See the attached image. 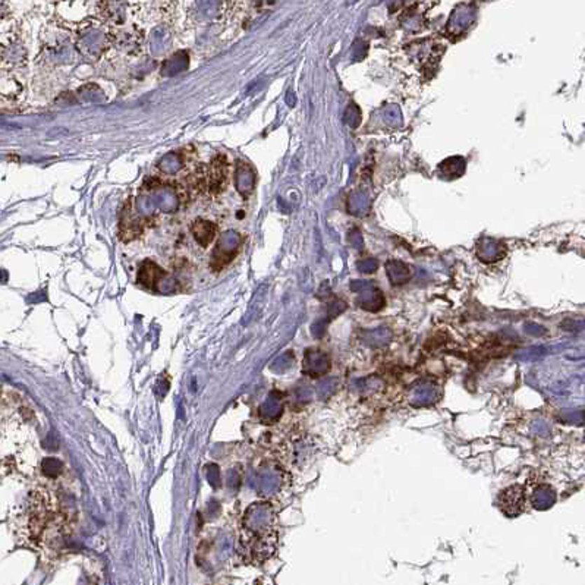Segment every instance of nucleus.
Listing matches in <instances>:
<instances>
[{
  "label": "nucleus",
  "mask_w": 585,
  "mask_h": 585,
  "mask_svg": "<svg viewBox=\"0 0 585 585\" xmlns=\"http://www.w3.org/2000/svg\"><path fill=\"white\" fill-rule=\"evenodd\" d=\"M194 236L200 245L207 247L216 236V228L209 222H198L194 225Z\"/></svg>",
  "instance_id": "obj_12"
},
{
  "label": "nucleus",
  "mask_w": 585,
  "mask_h": 585,
  "mask_svg": "<svg viewBox=\"0 0 585 585\" xmlns=\"http://www.w3.org/2000/svg\"><path fill=\"white\" fill-rule=\"evenodd\" d=\"M296 393H298V398H299V401H310L311 399V390H310V387L308 386H304V387H299L298 390H296Z\"/></svg>",
  "instance_id": "obj_22"
},
{
  "label": "nucleus",
  "mask_w": 585,
  "mask_h": 585,
  "mask_svg": "<svg viewBox=\"0 0 585 585\" xmlns=\"http://www.w3.org/2000/svg\"><path fill=\"white\" fill-rule=\"evenodd\" d=\"M346 310V304L340 299H336L335 303H331L327 308V315H326V320L330 323L333 319H336L339 314H342Z\"/></svg>",
  "instance_id": "obj_17"
},
{
  "label": "nucleus",
  "mask_w": 585,
  "mask_h": 585,
  "mask_svg": "<svg viewBox=\"0 0 585 585\" xmlns=\"http://www.w3.org/2000/svg\"><path fill=\"white\" fill-rule=\"evenodd\" d=\"M165 276H166L165 270H162L159 266H156L151 261H146L139 268L138 282L142 284V287H146L147 289H156L157 284L160 283V280Z\"/></svg>",
  "instance_id": "obj_8"
},
{
  "label": "nucleus",
  "mask_w": 585,
  "mask_h": 585,
  "mask_svg": "<svg viewBox=\"0 0 585 585\" xmlns=\"http://www.w3.org/2000/svg\"><path fill=\"white\" fill-rule=\"evenodd\" d=\"M440 398H441L440 387L430 382H422L414 386V389L409 393V402L415 408L434 405Z\"/></svg>",
  "instance_id": "obj_5"
},
{
  "label": "nucleus",
  "mask_w": 585,
  "mask_h": 585,
  "mask_svg": "<svg viewBox=\"0 0 585 585\" xmlns=\"http://www.w3.org/2000/svg\"><path fill=\"white\" fill-rule=\"evenodd\" d=\"M546 355H547V350L544 346H531L528 347V350L519 351L515 355V359L519 362H534V361L542 359Z\"/></svg>",
  "instance_id": "obj_14"
},
{
  "label": "nucleus",
  "mask_w": 585,
  "mask_h": 585,
  "mask_svg": "<svg viewBox=\"0 0 585 585\" xmlns=\"http://www.w3.org/2000/svg\"><path fill=\"white\" fill-rule=\"evenodd\" d=\"M562 420L567 424H582L584 422V414L582 411H565L562 413Z\"/></svg>",
  "instance_id": "obj_18"
},
{
  "label": "nucleus",
  "mask_w": 585,
  "mask_h": 585,
  "mask_svg": "<svg viewBox=\"0 0 585 585\" xmlns=\"http://www.w3.org/2000/svg\"><path fill=\"white\" fill-rule=\"evenodd\" d=\"M340 385V380L338 377H327L322 380L317 386H315V393H317V398L320 401H326L330 397H333L335 392L338 390Z\"/></svg>",
  "instance_id": "obj_13"
},
{
  "label": "nucleus",
  "mask_w": 585,
  "mask_h": 585,
  "mask_svg": "<svg viewBox=\"0 0 585 585\" xmlns=\"http://www.w3.org/2000/svg\"><path fill=\"white\" fill-rule=\"evenodd\" d=\"M277 549L276 512L270 503H252L245 511L238 539V555L242 562L261 565Z\"/></svg>",
  "instance_id": "obj_1"
},
{
  "label": "nucleus",
  "mask_w": 585,
  "mask_h": 585,
  "mask_svg": "<svg viewBox=\"0 0 585 585\" xmlns=\"http://www.w3.org/2000/svg\"><path fill=\"white\" fill-rule=\"evenodd\" d=\"M358 268H359V272H362V273H373L374 270H377V261L373 260V259L361 260L358 263Z\"/></svg>",
  "instance_id": "obj_19"
},
{
  "label": "nucleus",
  "mask_w": 585,
  "mask_h": 585,
  "mask_svg": "<svg viewBox=\"0 0 585 585\" xmlns=\"http://www.w3.org/2000/svg\"><path fill=\"white\" fill-rule=\"evenodd\" d=\"M41 468H43V472L46 474V476H52L53 477V476H57V474L62 471L63 465H62L60 461L53 460V457H49V460H44L43 461Z\"/></svg>",
  "instance_id": "obj_16"
},
{
  "label": "nucleus",
  "mask_w": 585,
  "mask_h": 585,
  "mask_svg": "<svg viewBox=\"0 0 585 585\" xmlns=\"http://www.w3.org/2000/svg\"><path fill=\"white\" fill-rule=\"evenodd\" d=\"M393 339V333L389 327H377L362 331V342L371 347H385Z\"/></svg>",
  "instance_id": "obj_9"
},
{
  "label": "nucleus",
  "mask_w": 585,
  "mask_h": 585,
  "mask_svg": "<svg viewBox=\"0 0 585 585\" xmlns=\"http://www.w3.org/2000/svg\"><path fill=\"white\" fill-rule=\"evenodd\" d=\"M65 524L60 503L52 492L39 490L31 497L27 511V537L33 544H43L47 535H57Z\"/></svg>",
  "instance_id": "obj_2"
},
{
  "label": "nucleus",
  "mask_w": 585,
  "mask_h": 585,
  "mask_svg": "<svg viewBox=\"0 0 585 585\" xmlns=\"http://www.w3.org/2000/svg\"><path fill=\"white\" fill-rule=\"evenodd\" d=\"M282 414V404H280V397H268V399L266 401V404L261 408V418L266 422H273L276 421Z\"/></svg>",
  "instance_id": "obj_11"
},
{
  "label": "nucleus",
  "mask_w": 585,
  "mask_h": 585,
  "mask_svg": "<svg viewBox=\"0 0 585 585\" xmlns=\"http://www.w3.org/2000/svg\"><path fill=\"white\" fill-rule=\"evenodd\" d=\"M304 373L310 377L326 376L330 370V359L327 354L319 350H308L304 355Z\"/></svg>",
  "instance_id": "obj_6"
},
{
  "label": "nucleus",
  "mask_w": 585,
  "mask_h": 585,
  "mask_svg": "<svg viewBox=\"0 0 585 585\" xmlns=\"http://www.w3.org/2000/svg\"><path fill=\"white\" fill-rule=\"evenodd\" d=\"M280 486V476L276 471H266L261 479V488L266 493H270L277 490Z\"/></svg>",
  "instance_id": "obj_15"
},
{
  "label": "nucleus",
  "mask_w": 585,
  "mask_h": 585,
  "mask_svg": "<svg viewBox=\"0 0 585 585\" xmlns=\"http://www.w3.org/2000/svg\"><path fill=\"white\" fill-rule=\"evenodd\" d=\"M386 272L387 276L392 282V284H402L405 282L409 280L411 277V272L406 264H404L402 261L398 260H392L389 263H386Z\"/></svg>",
  "instance_id": "obj_10"
},
{
  "label": "nucleus",
  "mask_w": 585,
  "mask_h": 585,
  "mask_svg": "<svg viewBox=\"0 0 585 585\" xmlns=\"http://www.w3.org/2000/svg\"><path fill=\"white\" fill-rule=\"evenodd\" d=\"M499 508L509 518H516L525 508V490L523 486L515 484L504 490L499 496Z\"/></svg>",
  "instance_id": "obj_4"
},
{
  "label": "nucleus",
  "mask_w": 585,
  "mask_h": 585,
  "mask_svg": "<svg viewBox=\"0 0 585 585\" xmlns=\"http://www.w3.org/2000/svg\"><path fill=\"white\" fill-rule=\"evenodd\" d=\"M556 499H558V495L555 492V488L549 484H542L540 487H537L534 490L530 502L534 509L547 511L556 503Z\"/></svg>",
  "instance_id": "obj_7"
},
{
  "label": "nucleus",
  "mask_w": 585,
  "mask_h": 585,
  "mask_svg": "<svg viewBox=\"0 0 585 585\" xmlns=\"http://www.w3.org/2000/svg\"><path fill=\"white\" fill-rule=\"evenodd\" d=\"M525 331L531 336H543L546 333V329L540 324H535V323H528L525 324Z\"/></svg>",
  "instance_id": "obj_21"
},
{
  "label": "nucleus",
  "mask_w": 585,
  "mask_h": 585,
  "mask_svg": "<svg viewBox=\"0 0 585 585\" xmlns=\"http://www.w3.org/2000/svg\"><path fill=\"white\" fill-rule=\"evenodd\" d=\"M351 289L358 292L357 304L366 311L377 312L385 307V296L380 289H377L370 282L355 280L351 283Z\"/></svg>",
  "instance_id": "obj_3"
},
{
  "label": "nucleus",
  "mask_w": 585,
  "mask_h": 585,
  "mask_svg": "<svg viewBox=\"0 0 585 585\" xmlns=\"http://www.w3.org/2000/svg\"><path fill=\"white\" fill-rule=\"evenodd\" d=\"M327 324H329V322H327L326 319L319 320L317 323H314V324H312V327H311L312 336H314V338H322V336L326 333V327H327Z\"/></svg>",
  "instance_id": "obj_20"
}]
</instances>
